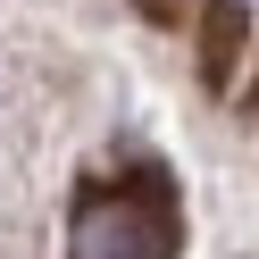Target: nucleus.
I'll use <instances>...</instances> for the list:
<instances>
[{
    "label": "nucleus",
    "mask_w": 259,
    "mask_h": 259,
    "mask_svg": "<svg viewBox=\"0 0 259 259\" xmlns=\"http://www.w3.org/2000/svg\"><path fill=\"white\" fill-rule=\"evenodd\" d=\"M251 42H259V25L242 0H201V75L218 92H242V51Z\"/></svg>",
    "instance_id": "obj_2"
},
{
    "label": "nucleus",
    "mask_w": 259,
    "mask_h": 259,
    "mask_svg": "<svg viewBox=\"0 0 259 259\" xmlns=\"http://www.w3.org/2000/svg\"><path fill=\"white\" fill-rule=\"evenodd\" d=\"M67 259H176V201L151 176L92 184L67 218Z\"/></svg>",
    "instance_id": "obj_1"
}]
</instances>
